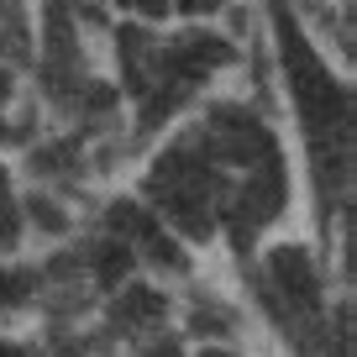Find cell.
I'll list each match as a JSON object with an SVG mask.
<instances>
[{
	"mask_svg": "<svg viewBox=\"0 0 357 357\" xmlns=\"http://www.w3.org/2000/svg\"><path fill=\"white\" fill-rule=\"evenodd\" d=\"M205 357H226V352H205Z\"/></svg>",
	"mask_w": 357,
	"mask_h": 357,
	"instance_id": "obj_10",
	"label": "cell"
},
{
	"mask_svg": "<svg viewBox=\"0 0 357 357\" xmlns=\"http://www.w3.org/2000/svg\"><path fill=\"white\" fill-rule=\"evenodd\" d=\"M16 294H22V279H11V273H0V305H6V300H16Z\"/></svg>",
	"mask_w": 357,
	"mask_h": 357,
	"instance_id": "obj_6",
	"label": "cell"
},
{
	"mask_svg": "<svg viewBox=\"0 0 357 357\" xmlns=\"http://www.w3.org/2000/svg\"><path fill=\"white\" fill-rule=\"evenodd\" d=\"M0 357H26V352H16V347H6V342H0Z\"/></svg>",
	"mask_w": 357,
	"mask_h": 357,
	"instance_id": "obj_9",
	"label": "cell"
},
{
	"mask_svg": "<svg viewBox=\"0 0 357 357\" xmlns=\"http://www.w3.org/2000/svg\"><path fill=\"white\" fill-rule=\"evenodd\" d=\"M231 58V47L215 43V37H190V43L174 47V63L178 68H211V63H226Z\"/></svg>",
	"mask_w": 357,
	"mask_h": 357,
	"instance_id": "obj_2",
	"label": "cell"
},
{
	"mask_svg": "<svg viewBox=\"0 0 357 357\" xmlns=\"http://www.w3.org/2000/svg\"><path fill=\"white\" fill-rule=\"evenodd\" d=\"M126 268H132V252H126L121 242H111V247L100 252V284H121Z\"/></svg>",
	"mask_w": 357,
	"mask_h": 357,
	"instance_id": "obj_3",
	"label": "cell"
},
{
	"mask_svg": "<svg viewBox=\"0 0 357 357\" xmlns=\"http://www.w3.org/2000/svg\"><path fill=\"white\" fill-rule=\"evenodd\" d=\"M126 315L132 321H153V315H163V300L153 289H126Z\"/></svg>",
	"mask_w": 357,
	"mask_h": 357,
	"instance_id": "obj_4",
	"label": "cell"
},
{
	"mask_svg": "<svg viewBox=\"0 0 357 357\" xmlns=\"http://www.w3.org/2000/svg\"><path fill=\"white\" fill-rule=\"evenodd\" d=\"M273 284H279L294 305H305V310H315V300H321V289H315L321 279H315L305 247H279V252H273Z\"/></svg>",
	"mask_w": 357,
	"mask_h": 357,
	"instance_id": "obj_1",
	"label": "cell"
},
{
	"mask_svg": "<svg viewBox=\"0 0 357 357\" xmlns=\"http://www.w3.org/2000/svg\"><path fill=\"white\" fill-rule=\"evenodd\" d=\"M147 357H178V347H153Z\"/></svg>",
	"mask_w": 357,
	"mask_h": 357,
	"instance_id": "obj_8",
	"label": "cell"
},
{
	"mask_svg": "<svg viewBox=\"0 0 357 357\" xmlns=\"http://www.w3.org/2000/svg\"><path fill=\"white\" fill-rule=\"evenodd\" d=\"M0 242H16V211H11V184L0 174Z\"/></svg>",
	"mask_w": 357,
	"mask_h": 357,
	"instance_id": "obj_5",
	"label": "cell"
},
{
	"mask_svg": "<svg viewBox=\"0 0 357 357\" xmlns=\"http://www.w3.org/2000/svg\"><path fill=\"white\" fill-rule=\"evenodd\" d=\"M121 6H137V11H147V16H163L168 0H121Z\"/></svg>",
	"mask_w": 357,
	"mask_h": 357,
	"instance_id": "obj_7",
	"label": "cell"
}]
</instances>
